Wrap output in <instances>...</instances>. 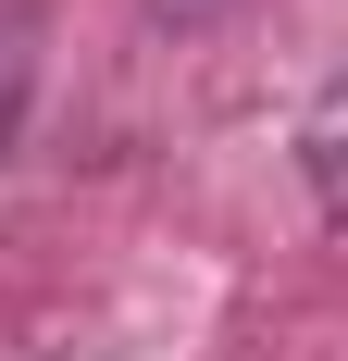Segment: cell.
<instances>
[{"mask_svg": "<svg viewBox=\"0 0 348 361\" xmlns=\"http://www.w3.org/2000/svg\"><path fill=\"white\" fill-rule=\"evenodd\" d=\"M299 175H311V212H336V224H348V63L323 75L311 125H299Z\"/></svg>", "mask_w": 348, "mask_h": 361, "instance_id": "6da1fadb", "label": "cell"}, {"mask_svg": "<svg viewBox=\"0 0 348 361\" xmlns=\"http://www.w3.org/2000/svg\"><path fill=\"white\" fill-rule=\"evenodd\" d=\"M199 13H224V0H149V25H199Z\"/></svg>", "mask_w": 348, "mask_h": 361, "instance_id": "7a4b0ae2", "label": "cell"}]
</instances>
